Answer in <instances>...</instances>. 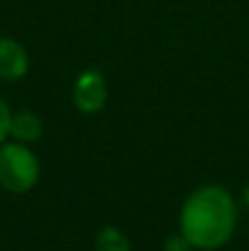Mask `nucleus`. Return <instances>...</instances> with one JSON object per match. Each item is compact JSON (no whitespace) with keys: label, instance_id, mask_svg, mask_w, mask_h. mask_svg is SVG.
<instances>
[{"label":"nucleus","instance_id":"1","mask_svg":"<svg viewBox=\"0 0 249 251\" xmlns=\"http://www.w3.org/2000/svg\"><path fill=\"white\" fill-rule=\"evenodd\" d=\"M237 200L220 183L198 185L181 205L178 232L198 251L222 249L237 229Z\"/></svg>","mask_w":249,"mask_h":251},{"label":"nucleus","instance_id":"2","mask_svg":"<svg viewBox=\"0 0 249 251\" xmlns=\"http://www.w3.org/2000/svg\"><path fill=\"white\" fill-rule=\"evenodd\" d=\"M42 178L39 156L22 142H2L0 144V188L12 195H25L37 188Z\"/></svg>","mask_w":249,"mask_h":251},{"label":"nucleus","instance_id":"3","mask_svg":"<svg viewBox=\"0 0 249 251\" xmlns=\"http://www.w3.org/2000/svg\"><path fill=\"white\" fill-rule=\"evenodd\" d=\"M71 102L81 115H98L108 105V81L98 69H85L76 76L71 88Z\"/></svg>","mask_w":249,"mask_h":251},{"label":"nucleus","instance_id":"4","mask_svg":"<svg viewBox=\"0 0 249 251\" xmlns=\"http://www.w3.org/2000/svg\"><path fill=\"white\" fill-rule=\"evenodd\" d=\"M29 74V51L12 37H0V81L15 83Z\"/></svg>","mask_w":249,"mask_h":251},{"label":"nucleus","instance_id":"5","mask_svg":"<svg viewBox=\"0 0 249 251\" xmlns=\"http://www.w3.org/2000/svg\"><path fill=\"white\" fill-rule=\"evenodd\" d=\"M44 134V122L34 110H17L10 117V139L22 144H34Z\"/></svg>","mask_w":249,"mask_h":251},{"label":"nucleus","instance_id":"6","mask_svg":"<svg viewBox=\"0 0 249 251\" xmlns=\"http://www.w3.org/2000/svg\"><path fill=\"white\" fill-rule=\"evenodd\" d=\"M93 251H132V239L112 225H105L98 234H95V244Z\"/></svg>","mask_w":249,"mask_h":251},{"label":"nucleus","instance_id":"7","mask_svg":"<svg viewBox=\"0 0 249 251\" xmlns=\"http://www.w3.org/2000/svg\"><path fill=\"white\" fill-rule=\"evenodd\" d=\"M10 117H12V110H10L7 100L0 95V144L10 139Z\"/></svg>","mask_w":249,"mask_h":251},{"label":"nucleus","instance_id":"8","mask_svg":"<svg viewBox=\"0 0 249 251\" xmlns=\"http://www.w3.org/2000/svg\"><path fill=\"white\" fill-rule=\"evenodd\" d=\"M164 251H193V247H191V242L178 232V234H171V237H166L164 239V247H162Z\"/></svg>","mask_w":249,"mask_h":251}]
</instances>
